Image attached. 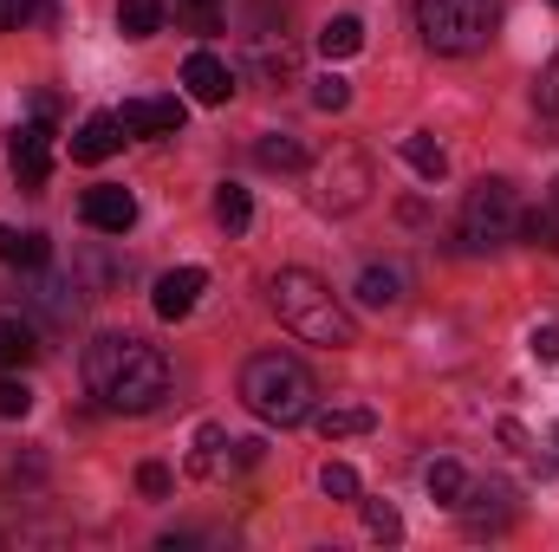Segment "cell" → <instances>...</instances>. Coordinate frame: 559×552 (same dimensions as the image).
Listing matches in <instances>:
<instances>
[{
	"mask_svg": "<svg viewBox=\"0 0 559 552\" xmlns=\"http://www.w3.org/2000/svg\"><path fill=\"white\" fill-rule=\"evenodd\" d=\"M138 488L150 494V501H163V494H169V468H163V461H143V468H138Z\"/></svg>",
	"mask_w": 559,
	"mask_h": 552,
	"instance_id": "obj_34",
	"label": "cell"
},
{
	"mask_svg": "<svg viewBox=\"0 0 559 552\" xmlns=\"http://www.w3.org/2000/svg\"><path fill=\"white\" fill-rule=\"evenodd\" d=\"M0 267L39 274V267H52V241H46L39 228H7V221H0Z\"/></svg>",
	"mask_w": 559,
	"mask_h": 552,
	"instance_id": "obj_14",
	"label": "cell"
},
{
	"mask_svg": "<svg viewBox=\"0 0 559 552\" xmlns=\"http://www.w3.org/2000/svg\"><path fill=\"white\" fill-rule=\"evenodd\" d=\"M195 33H222V0H176Z\"/></svg>",
	"mask_w": 559,
	"mask_h": 552,
	"instance_id": "obj_30",
	"label": "cell"
},
{
	"mask_svg": "<svg viewBox=\"0 0 559 552\" xmlns=\"http://www.w3.org/2000/svg\"><path fill=\"white\" fill-rule=\"evenodd\" d=\"M33 358H39V325H33V312L7 305L0 312V371H26Z\"/></svg>",
	"mask_w": 559,
	"mask_h": 552,
	"instance_id": "obj_13",
	"label": "cell"
},
{
	"mask_svg": "<svg viewBox=\"0 0 559 552\" xmlns=\"http://www.w3.org/2000/svg\"><path fill=\"white\" fill-rule=\"evenodd\" d=\"M222 448H228L222 422H202V429H195V455H189V468H195V475H222Z\"/></svg>",
	"mask_w": 559,
	"mask_h": 552,
	"instance_id": "obj_25",
	"label": "cell"
},
{
	"mask_svg": "<svg viewBox=\"0 0 559 552\" xmlns=\"http://www.w3.org/2000/svg\"><path fill=\"white\" fill-rule=\"evenodd\" d=\"M215 221H222L228 235H248L254 202H248V189H241V182H222V189H215Z\"/></svg>",
	"mask_w": 559,
	"mask_h": 552,
	"instance_id": "obj_23",
	"label": "cell"
},
{
	"mask_svg": "<svg viewBox=\"0 0 559 552\" xmlns=\"http://www.w3.org/2000/svg\"><path fill=\"white\" fill-rule=\"evenodd\" d=\"M85 274H92V286H111V279H131V261H111V254H85Z\"/></svg>",
	"mask_w": 559,
	"mask_h": 552,
	"instance_id": "obj_31",
	"label": "cell"
},
{
	"mask_svg": "<svg viewBox=\"0 0 559 552\" xmlns=\"http://www.w3.org/2000/svg\"><path fill=\"white\" fill-rule=\"evenodd\" d=\"M20 26V0H0V33H13Z\"/></svg>",
	"mask_w": 559,
	"mask_h": 552,
	"instance_id": "obj_36",
	"label": "cell"
},
{
	"mask_svg": "<svg viewBox=\"0 0 559 552\" xmlns=\"http://www.w3.org/2000/svg\"><path fill=\"white\" fill-rule=\"evenodd\" d=\"M423 488H429L436 507H462V494H468V468H462V461H429Z\"/></svg>",
	"mask_w": 559,
	"mask_h": 552,
	"instance_id": "obj_21",
	"label": "cell"
},
{
	"mask_svg": "<svg viewBox=\"0 0 559 552\" xmlns=\"http://www.w3.org/2000/svg\"><path fill=\"white\" fill-rule=\"evenodd\" d=\"M163 20H169L163 0H118V33H124V39H150V33H163Z\"/></svg>",
	"mask_w": 559,
	"mask_h": 552,
	"instance_id": "obj_22",
	"label": "cell"
},
{
	"mask_svg": "<svg viewBox=\"0 0 559 552\" xmlns=\"http://www.w3.org/2000/svg\"><path fill=\"white\" fill-rule=\"evenodd\" d=\"M26 410H33V391H26V377H0V422H20Z\"/></svg>",
	"mask_w": 559,
	"mask_h": 552,
	"instance_id": "obj_28",
	"label": "cell"
},
{
	"mask_svg": "<svg viewBox=\"0 0 559 552\" xmlns=\"http://www.w3.org/2000/svg\"><path fill=\"white\" fill-rule=\"evenodd\" d=\"M202 286H209V274L202 267H176V274L156 279V292H150V305H156V319H189L195 312V299H202Z\"/></svg>",
	"mask_w": 559,
	"mask_h": 552,
	"instance_id": "obj_11",
	"label": "cell"
},
{
	"mask_svg": "<svg viewBox=\"0 0 559 552\" xmlns=\"http://www.w3.org/2000/svg\"><path fill=\"white\" fill-rule=\"evenodd\" d=\"M404 163H411V169H417L423 182H442V169H449V156H442V143L436 137H404Z\"/></svg>",
	"mask_w": 559,
	"mask_h": 552,
	"instance_id": "obj_24",
	"label": "cell"
},
{
	"mask_svg": "<svg viewBox=\"0 0 559 552\" xmlns=\"http://www.w3.org/2000/svg\"><path fill=\"white\" fill-rule=\"evenodd\" d=\"M554 7H559V0H554Z\"/></svg>",
	"mask_w": 559,
	"mask_h": 552,
	"instance_id": "obj_37",
	"label": "cell"
},
{
	"mask_svg": "<svg viewBox=\"0 0 559 552\" xmlns=\"http://www.w3.org/2000/svg\"><path fill=\"white\" fill-rule=\"evenodd\" d=\"M20 20H33V26H52V0H26V7H20Z\"/></svg>",
	"mask_w": 559,
	"mask_h": 552,
	"instance_id": "obj_35",
	"label": "cell"
},
{
	"mask_svg": "<svg viewBox=\"0 0 559 552\" xmlns=\"http://www.w3.org/2000/svg\"><path fill=\"white\" fill-rule=\"evenodd\" d=\"M241 397H248V410L261 416V422L293 429V422H306V416H312L319 384H312V371H306L293 351H261V358H248V364H241Z\"/></svg>",
	"mask_w": 559,
	"mask_h": 552,
	"instance_id": "obj_3",
	"label": "cell"
},
{
	"mask_svg": "<svg viewBox=\"0 0 559 552\" xmlns=\"http://www.w3.org/2000/svg\"><path fill=\"white\" fill-rule=\"evenodd\" d=\"M371 156H358V149H332L325 163H319V176H312V202L325 208V215H352V208H365L371 202Z\"/></svg>",
	"mask_w": 559,
	"mask_h": 552,
	"instance_id": "obj_6",
	"label": "cell"
},
{
	"mask_svg": "<svg viewBox=\"0 0 559 552\" xmlns=\"http://www.w3.org/2000/svg\"><path fill=\"white\" fill-rule=\"evenodd\" d=\"M312 422H319V435H325V442H352V435H371V429H378V416L365 410V404H338V410H312Z\"/></svg>",
	"mask_w": 559,
	"mask_h": 552,
	"instance_id": "obj_17",
	"label": "cell"
},
{
	"mask_svg": "<svg viewBox=\"0 0 559 552\" xmlns=\"http://www.w3.org/2000/svg\"><path fill=\"white\" fill-rule=\"evenodd\" d=\"M358 46H365V20H358V13H332V20L319 26V52H325V59H352Z\"/></svg>",
	"mask_w": 559,
	"mask_h": 552,
	"instance_id": "obj_20",
	"label": "cell"
},
{
	"mask_svg": "<svg viewBox=\"0 0 559 552\" xmlns=\"http://www.w3.org/2000/svg\"><path fill=\"white\" fill-rule=\"evenodd\" d=\"M534 105H540L547 118H559V59L540 72V79H534Z\"/></svg>",
	"mask_w": 559,
	"mask_h": 552,
	"instance_id": "obj_32",
	"label": "cell"
},
{
	"mask_svg": "<svg viewBox=\"0 0 559 552\" xmlns=\"http://www.w3.org/2000/svg\"><path fill=\"white\" fill-rule=\"evenodd\" d=\"M521 235H527L534 248H547V254H559V176L547 182L540 208H534V215H521Z\"/></svg>",
	"mask_w": 559,
	"mask_h": 552,
	"instance_id": "obj_18",
	"label": "cell"
},
{
	"mask_svg": "<svg viewBox=\"0 0 559 552\" xmlns=\"http://www.w3.org/2000/svg\"><path fill=\"white\" fill-rule=\"evenodd\" d=\"M404 286H411L404 267H378V261H371V267L358 274V299H365L371 312H384V305H404Z\"/></svg>",
	"mask_w": 559,
	"mask_h": 552,
	"instance_id": "obj_16",
	"label": "cell"
},
{
	"mask_svg": "<svg viewBox=\"0 0 559 552\" xmlns=\"http://www.w3.org/2000/svg\"><path fill=\"white\" fill-rule=\"evenodd\" d=\"M7 163H13L20 189H46V176H52V124H46V118H33V124H13Z\"/></svg>",
	"mask_w": 559,
	"mask_h": 552,
	"instance_id": "obj_8",
	"label": "cell"
},
{
	"mask_svg": "<svg viewBox=\"0 0 559 552\" xmlns=\"http://www.w3.org/2000/svg\"><path fill=\"white\" fill-rule=\"evenodd\" d=\"M527 351H534L540 364H559V325H534V338H527Z\"/></svg>",
	"mask_w": 559,
	"mask_h": 552,
	"instance_id": "obj_33",
	"label": "cell"
},
{
	"mask_svg": "<svg viewBox=\"0 0 559 552\" xmlns=\"http://www.w3.org/2000/svg\"><path fill=\"white\" fill-rule=\"evenodd\" d=\"M254 163L274 169V176H293V169H306V143L293 137V131H267V137L254 143Z\"/></svg>",
	"mask_w": 559,
	"mask_h": 552,
	"instance_id": "obj_19",
	"label": "cell"
},
{
	"mask_svg": "<svg viewBox=\"0 0 559 552\" xmlns=\"http://www.w3.org/2000/svg\"><path fill=\"white\" fill-rule=\"evenodd\" d=\"M118 143H124L118 111H98V118H85V124H79V137H72V163H105Z\"/></svg>",
	"mask_w": 559,
	"mask_h": 552,
	"instance_id": "obj_15",
	"label": "cell"
},
{
	"mask_svg": "<svg viewBox=\"0 0 559 552\" xmlns=\"http://www.w3.org/2000/svg\"><path fill=\"white\" fill-rule=\"evenodd\" d=\"M79 215H85L92 235H131V221H138V195L118 189V182H98V189H85Z\"/></svg>",
	"mask_w": 559,
	"mask_h": 552,
	"instance_id": "obj_9",
	"label": "cell"
},
{
	"mask_svg": "<svg viewBox=\"0 0 559 552\" xmlns=\"http://www.w3.org/2000/svg\"><path fill=\"white\" fill-rule=\"evenodd\" d=\"M319 488H325V501H358V468L352 461H325L319 468Z\"/></svg>",
	"mask_w": 559,
	"mask_h": 552,
	"instance_id": "obj_27",
	"label": "cell"
},
{
	"mask_svg": "<svg viewBox=\"0 0 559 552\" xmlns=\"http://www.w3.org/2000/svg\"><path fill=\"white\" fill-rule=\"evenodd\" d=\"M521 235V202H514V189L501 182V176H481L475 189H468V202H462V241L475 248V254H488V248H508Z\"/></svg>",
	"mask_w": 559,
	"mask_h": 552,
	"instance_id": "obj_5",
	"label": "cell"
},
{
	"mask_svg": "<svg viewBox=\"0 0 559 552\" xmlns=\"http://www.w3.org/2000/svg\"><path fill=\"white\" fill-rule=\"evenodd\" d=\"M85 391L105 404V410L124 416H150L169 397V358L156 345H143L131 332H105L85 345Z\"/></svg>",
	"mask_w": 559,
	"mask_h": 552,
	"instance_id": "obj_1",
	"label": "cell"
},
{
	"mask_svg": "<svg viewBox=\"0 0 559 552\" xmlns=\"http://www.w3.org/2000/svg\"><path fill=\"white\" fill-rule=\"evenodd\" d=\"M495 0H417V33L429 52L442 59H468L495 39Z\"/></svg>",
	"mask_w": 559,
	"mask_h": 552,
	"instance_id": "obj_4",
	"label": "cell"
},
{
	"mask_svg": "<svg viewBox=\"0 0 559 552\" xmlns=\"http://www.w3.org/2000/svg\"><path fill=\"white\" fill-rule=\"evenodd\" d=\"M312 105H319V111H345V105H352V79H338V72H325V79L312 85Z\"/></svg>",
	"mask_w": 559,
	"mask_h": 552,
	"instance_id": "obj_29",
	"label": "cell"
},
{
	"mask_svg": "<svg viewBox=\"0 0 559 552\" xmlns=\"http://www.w3.org/2000/svg\"><path fill=\"white\" fill-rule=\"evenodd\" d=\"M182 98H131L124 111H118V124H124V137H182Z\"/></svg>",
	"mask_w": 559,
	"mask_h": 552,
	"instance_id": "obj_10",
	"label": "cell"
},
{
	"mask_svg": "<svg viewBox=\"0 0 559 552\" xmlns=\"http://www.w3.org/2000/svg\"><path fill=\"white\" fill-rule=\"evenodd\" d=\"M182 85H189L195 105H228V98H235V72H228V59H215V52H195V59L182 65Z\"/></svg>",
	"mask_w": 559,
	"mask_h": 552,
	"instance_id": "obj_12",
	"label": "cell"
},
{
	"mask_svg": "<svg viewBox=\"0 0 559 552\" xmlns=\"http://www.w3.org/2000/svg\"><path fill=\"white\" fill-rule=\"evenodd\" d=\"M274 312H280V325L286 332H299L306 345H358V319L338 305V292L325 286L319 274H306V267H280L274 274Z\"/></svg>",
	"mask_w": 559,
	"mask_h": 552,
	"instance_id": "obj_2",
	"label": "cell"
},
{
	"mask_svg": "<svg viewBox=\"0 0 559 552\" xmlns=\"http://www.w3.org/2000/svg\"><path fill=\"white\" fill-rule=\"evenodd\" d=\"M365 527H371V540H384V547L404 540V514H397L391 501H365Z\"/></svg>",
	"mask_w": 559,
	"mask_h": 552,
	"instance_id": "obj_26",
	"label": "cell"
},
{
	"mask_svg": "<svg viewBox=\"0 0 559 552\" xmlns=\"http://www.w3.org/2000/svg\"><path fill=\"white\" fill-rule=\"evenodd\" d=\"M85 292H92V286L79 274H46V267H39L33 286H26V305H33L46 325H72V319L85 312Z\"/></svg>",
	"mask_w": 559,
	"mask_h": 552,
	"instance_id": "obj_7",
	"label": "cell"
}]
</instances>
